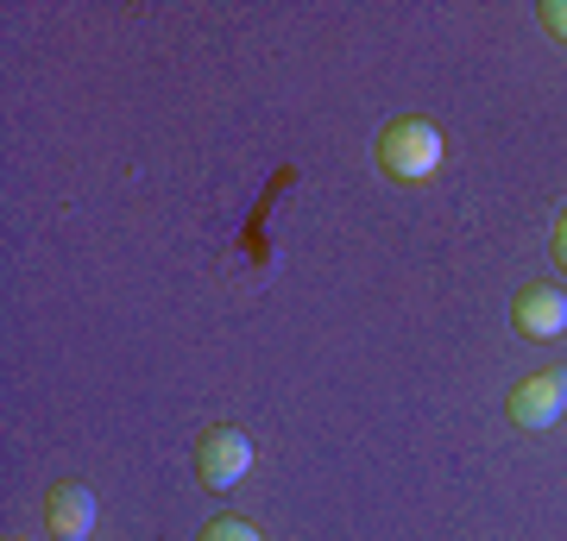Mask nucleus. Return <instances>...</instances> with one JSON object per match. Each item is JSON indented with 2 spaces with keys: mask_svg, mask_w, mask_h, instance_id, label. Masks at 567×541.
I'll list each match as a JSON object with an SVG mask.
<instances>
[{
  "mask_svg": "<svg viewBox=\"0 0 567 541\" xmlns=\"http://www.w3.org/2000/svg\"><path fill=\"white\" fill-rule=\"evenodd\" d=\"M196 541H265V535H259V529H252L246 517H215Z\"/></svg>",
  "mask_w": 567,
  "mask_h": 541,
  "instance_id": "nucleus-6",
  "label": "nucleus"
},
{
  "mask_svg": "<svg viewBox=\"0 0 567 541\" xmlns=\"http://www.w3.org/2000/svg\"><path fill=\"white\" fill-rule=\"evenodd\" d=\"M435 164H442V126L435 121L404 114V121H391L379 133V170L391 183H423V177H435Z\"/></svg>",
  "mask_w": 567,
  "mask_h": 541,
  "instance_id": "nucleus-1",
  "label": "nucleus"
},
{
  "mask_svg": "<svg viewBox=\"0 0 567 541\" xmlns=\"http://www.w3.org/2000/svg\"><path fill=\"white\" fill-rule=\"evenodd\" d=\"M548 252H555V264L567 271V208L555 215V233H548Z\"/></svg>",
  "mask_w": 567,
  "mask_h": 541,
  "instance_id": "nucleus-8",
  "label": "nucleus"
},
{
  "mask_svg": "<svg viewBox=\"0 0 567 541\" xmlns=\"http://www.w3.org/2000/svg\"><path fill=\"white\" fill-rule=\"evenodd\" d=\"M505 416H511V428H524V435L555 428V422L567 416V372H529V378L505 397Z\"/></svg>",
  "mask_w": 567,
  "mask_h": 541,
  "instance_id": "nucleus-2",
  "label": "nucleus"
},
{
  "mask_svg": "<svg viewBox=\"0 0 567 541\" xmlns=\"http://www.w3.org/2000/svg\"><path fill=\"white\" fill-rule=\"evenodd\" d=\"M543 25H548V39L567 44V0H543Z\"/></svg>",
  "mask_w": 567,
  "mask_h": 541,
  "instance_id": "nucleus-7",
  "label": "nucleus"
},
{
  "mask_svg": "<svg viewBox=\"0 0 567 541\" xmlns=\"http://www.w3.org/2000/svg\"><path fill=\"white\" fill-rule=\"evenodd\" d=\"M44 529L58 541H89V529H95V491L76 479L51 485V498H44Z\"/></svg>",
  "mask_w": 567,
  "mask_h": 541,
  "instance_id": "nucleus-5",
  "label": "nucleus"
},
{
  "mask_svg": "<svg viewBox=\"0 0 567 541\" xmlns=\"http://www.w3.org/2000/svg\"><path fill=\"white\" fill-rule=\"evenodd\" d=\"M511 327L524 341H561L567 334V290L561 283H524L511 296Z\"/></svg>",
  "mask_w": 567,
  "mask_h": 541,
  "instance_id": "nucleus-4",
  "label": "nucleus"
},
{
  "mask_svg": "<svg viewBox=\"0 0 567 541\" xmlns=\"http://www.w3.org/2000/svg\"><path fill=\"white\" fill-rule=\"evenodd\" d=\"M246 466H252V441H246L240 428H227V422H215L203 441H196V479L208 491H234L246 479Z\"/></svg>",
  "mask_w": 567,
  "mask_h": 541,
  "instance_id": "nucleus-3",
  "label": "nucleus"
}]
</instances>
